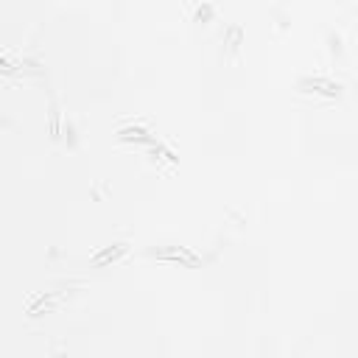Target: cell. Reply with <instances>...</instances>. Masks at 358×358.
I'll use <instances>...</instances> for the list:
<instances>
[{"label":"cell","mask_w":358,"mask_h":358,"mask_svg":"<svg viewBox=\"0 0 358 358\" xmlns=\"http://www.w3.org/2000/svg\"><path fill=\"white\" fill-rule=\"evenodd\" d=\"M154 255H159V258H171V260H185V263H199V258H196L193 252H188V249H159V252H154Z\"/></svg>","instance_id":"cell-1"},{"label":"cell","mask_w":358,"mask_h":358,"mask_svg":"<svg viewBox=\"0 0 358 358\" xmlns=\"http://www.w3.org/2000/svg\"><path fill=\"white\" fill-rule=\"evenodd\" d=\"M123 244H118V246H115V249H106V252H101V255H95V263H104V260H110V258H115V255H120V252H123Z\"/></svg>","instance_id":"cell-2"}]
</instances>
